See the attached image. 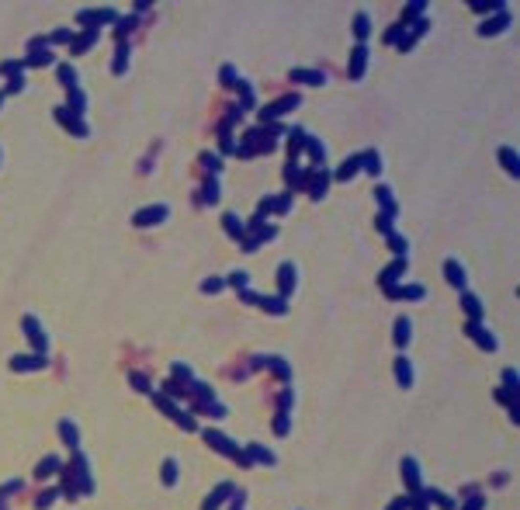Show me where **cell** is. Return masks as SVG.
<instances>
[{
  "instance_id": "cell-16",
  "label": "cell",
  "mask_w": 520,
  "mask_h": 510,
  "mask_svg": "<svg viewBox=\"0 0 520 510\" xmlns=\"http://www.w3.org/2000/svg\"><path fill=\"white\" fill-rule=\"evenodd\" d=\"M403 472L409 476V486H420V479H416V465H413V458H406V462H403Z\"/></svg>"
},
{
  "instance_id": "cell-20",
  "label": "cell",
  "mask_w": 520,
  "mask_h": 510,
  "mask_svg": "<svg viewBox=\"0 0 520 510\" xmlns=\"http://www.w3.org/2000/svg\"><path fill=\"white\" fill-rule=\"evenodd\" d=\"M354 31H357V38H361V42H364V38H368V18L361 14V18H357V24H354Z\"/></svg>"
},
{
  "instance_id": "cell-26",
  "label": "cell",
  "mask_w": 520,
  "mask_h": 510,
  "mask_svg": "<svg viewBox=\"0 0 520 510\" xmlns=\"http://www.w3.org/2000/svg\"><path fill=\"white\" fill-rule=\"evenodd\" d=\"M267 365H271V368H274V371H277V375H281V378H285V375H288V365H285V361H267Z\"/></svg>"
},
{
  "instance_id": "cell-5",
  "label": "cell",
  "mask_w": 520,
  "mask_h": 510,
  "mask_svg": "<svg viewBox=\"0 0 520 510\" xmlns=\"http://www.w3.org/2000/svg\"><path fill=\"white\" fill-rule=\"evenodd\" d=\"M357 170H361V156H354V160H347V163L337 170V181H350Z\"/></svg>"
},
{
  "instance_id": "cell-15",
  "label": "cell",
  "mask_w": 520,
  "mask_h": 510,
  "mask_svg": "<svg viewBox=\"0 0 520 510\" xmlns=\"http://www.w3.org/2000/svg\"><path fill=\"white\" fill-rule=\"evenodd\" d=\"M378 198H382V209H385V212H395V202H392L388 187H378Z\"/></svg>"
},
{
  "instance_id": "cell-3",
  "label": "cell",
  "mask_w": 520,
  "mask_h": 510,
  "mask_svg": "<svg viewBox=\"0 0 520 510\" xmlns=\"http://www.w3.org/2000/svg\"><path fill=\"white\" fill-rule=\"evenodd\" d=\"M159 219H167V209L159 205V209H146L136 215V226H146V222H159Z\"/></svg>"
},
{
  "instance_id": "cell-34",
  "label": "cell",
  "mask_w": 520,
  "mask_h": 510,
  "mask_svg": "<svg viewBox=\"0 0 520 510\" xmlns=\"http://www.w3.org/2000/svg\"><path fill=\"white\" fill-rule=\"evenodd\" d=\"M59 76H63V84H76V73H69V70H59Z\"/></svg>"
},
{
  "instance_id": "cell-35",
  "label": "cell",
  "mask_w": 520,
  "mask_h": 510,
  "mask_svg": "<svg viewBox=\"0 0 520 510\" xmlns=\"http://www.w3.org/2000/svg\"><path fill=\"white\" fill-rule=\"evenodd\" d=\"M264 305H267V309H274V312H281V309H285V305L277 302V299H264Z\"/></svg>"
},
{
  "instance_id": "cell-12",
  "label": "cell",
  "mask_w": 520,
  "mask_h": 510,
  "mask_svg": "<svg viewBox=\"0 0 520 510\" xmlns=\"http://www.w3.org/2000/svg\"><path fill=\"white\" fill-rule=\"evenodd\" d=\"M305 149L312 153V160H323V156H326V146L319 142V139H309V142H305Z\"/></svg>"
},
{
  "instance_id": "cell-38",
  "label": "cell",
  "mask_w": 520,
  "mask_h": 510,
  "mask_svg": "<svg viewBox=\"0 0 520 510\" xmlns=\"http://www.w3.org/2000/svg\"><path fill=\"white\" fill-rule=\"evenodd\" d=\"M0 97H4V94H0Z\"/></svg>"
},
{
  "instance_id": "cell-9",
  "label": "cell",
  "mask_w": 520,
  "mask_h": 510,
  "mask_svg": "<svg viewBox=\"0 0 520 510\" xmlns=\"http://www.w3.org/2000/svg\"><path fill=\"white\" fill-rule=\"evenodd\" d=\"M499 156H503V167H506L510 174H520V160L513 156V149H506V146H503V153H499Z\"/></svg>"
},
{
  "instance_id": "cell-37",
  "label": "cell",
  "mask_w": 520,
  "mask_h": 510,
  "mask_svg": "<svg viewBox=\"0 0 520 510\" xmlns=\"http://www.w3.org/2000/svg\"><path fill=\"white\" fill-rule=\"evenodd\" d=\"M478 507H482V500H472V503H468L465 510H478Z\"/></svg>"
},
{
  "instance_id": "cell-32",
  "label": "cell",
  "mask_w": 520,
  "mask_h": 510,
  "mask_svg": "<svg viewBox=\"0 0 520 510\" xmlns=\"http://www.w3.org/2000/svg\"><path fill=\"white\" fill-rule=\"evenodd\" d=\"M274 430H277V434H288V417H277V427H274Z\"/></svg>"
},
{
  "instance_id": "cell-24",
  "label": "cell",
  "mask_w": 520,
  "mask_h": 510,
  "mask_svg": "<svg viewBox=\"0 0 520 510\" xmlns=\"http://www.w3.org/2000/svg\"><path fill=\"white\" fill-rule=\"evenodd\" d=\"M205 198H208V202L219 198V181H208V184H205Z\"/></svg>"
},
{
  "instance_id": "cell-13",
  "label": "cell",
  "mask_w": 520,
  "mask_h": 510,
  "mask_svg": "<svg viewBox=\"0 0 520 510\" xmlns=\"http://www.w3.org/2000/svg\"><path fill=\"white\" fill-rule=\"evenodd\" d=\"M448 278H451V281L461 288V285H465V271H461L458 264H448Z\"/></svg>"
},
{
  "instance_id": "cell-31",
  "label": "cell",
  "mask_w": 520,
  "mask_h": 510,
  "mask_svg": "<svg viewBox=\"0 0 520 510\" xmlns=\"http://www.w3.org/2000/svg\"><path fill=\"white\" fill-rule=\"evenodd\" d=\"M229 281H232V285H247L250 278H247V274H243V271H236V274H232V278H229Z\"/></svg>"
},
{
  "instance_id": "cell-22",
  "label": "cell",
  "mask_w": 520,
  "mask_h": 510,
  "mask_svg": "<svg viewBox=\"0 0 520 510\" xmlns=\"http://www.w3.org/2000/svg\"><path fill=\"white\" fill-rule=\"evenodd\" d=\"M28 63H31V66H42V63L49 66V63H52V52H35V56H31Z\"/></svg>"
},
{
  "instance_id": "cell-18",
  "label": "cell",
  "mask_w": 520,
  "mask_h": 510,
  "mask_svg": "<svg viewBox=\"0 0 520 510\" xmlns=\"http://www.w3.org/2000/svg\"><path fill=\"white\" fill-rule=\"evenodd\" d=\"M250 455H257V462H267V465L274 462V455H271V451H264L260 444H250Z\"/></svg>"
},
{
  "instance_id": "cell-25",
  "label": "cell",
  "mask_w": 520,
  "mask_h": 510,
  "mask_svg": "<svg viewBox=\"0 0 520 510\" xmlns=\"http://www.w3.org/2000/svg\"><path fill=\"white\" fill-rule=\"evenodd\" d=\"M69 104H73L76 111H84V97H80V91H73V94H69Z\"/></svg>"
},
{
  "instance_id": "cell-33",
  "label": "cell",
  "mask_w": 520,
  "mask_h": 510,
  "mask_svg": "<svg viewBox=\"0 0 520 510\" xmlns=\"http://www.w3.org/2000/svg\"><path fill=\"white\" fill-rule=\"evenodd\" d=\"M219 288H222L219 278H208V281H205V292H219Z\"/></svg>"
},
{
  "instance_id": "cell-7",
  "label": "cell",
  "mask_w": 520,
  "mask_h": 510,
  "mask_svg": "<svg viewBox=\"0 0 520 510\" xmlns=\"http://www.w3.org/2000/svg\"><path fill=\"white\" fill-rule=\"evenodd\" d=\"M409 340V320H399L395 323V347H406Z\"/></svg>"
},
{
  "instance_id": "cell-36",
  "label": "cell",
  "mask_w": 520,
  "mask_h": 510,
  "mask_svg": "<svg viewBox=\"0 0 520 510\" xmlns=\"http://www.w3.org/2000/svg\"><path fill=\"white\" fill-rule=\"evenodd\" d=\"M403 507H406V500H395V503H392L388 510H403Z\"/></svg>"
},
{
  "instance_id": "cell-29",
  "label": "cell",
  "mask_w": 520,
  "mask_h": 510,
  "mask_svg": "<svg viewBox=\"0 0 520 510\" xmlns=\"http://www.w3.org/2000/svg\"><path fill=\"white\" fill-rule=\"evenodd\" d=\"M416 14H423V4H409V7H406V21L416 18Z\"/></svg>"
},
{
  "instance_id": "cell-10",
  "label": "cell",
  "mask_w": 520,
  "mask_h": 510,
  "mask_svg": "<svg viewBox=\"0 0 520 510\" xmlns=\"http://www.w3.org/2000/svg\"><path fill=\"white\" fill-rule=\"evenodd\" d=\"M395 371H399V382H403V385H413V368H409V361H399Z\"/></svg>"
},
{
  "instance_id": "cell-2",
  "label": "cell",
  "mask_w": 520,
  "mask_h": 510,
  "mask_svg": "<svg viewBox=\"0 0 520 510\" xmlns=\"http://www.w3.org/2000/svg\"><path fill=\"white\" fill-rule=\"evenodd\" d=\"M364 63H368V49L357 46V49H354V59H350V76H354V80L364 73Z\"/></svg>"
},
{
  "instance_id": "cell-14",
  "label": "cell",
  "mask_w": 520,
  "mask_h": 510,
  "mask_svg": "<svg viewBox=\"0 0 520 510\" xmlns=\"http://www.w3.org/2000/svg\"><path fill=\"white\" fill-rule=\"evenodd\" d=\"M361 163H364V167H368L371 174H378V170H382V160H378V156H375V153H368V156H361Z\"/></svg>"
},
{
  "instance_id": "cell-19",
  "label": "cell",
  "mask_w": 520,
  "mask_h": 510,
  "mask_svg": "<svg viewBox=\"0 0 520 510\" xmlns=\"http://www.w3.org/2000/svg\"><path fill=\"white\" fill-rule=\"evenodd\" d=\"M403 267H406V260H395V267H388V271H385V278H382V281H385V285H392V281H395V274L403 271Z\"/></svg>"
},
{
  "instance_id": "cell-8",
  "label": "cell",
  "mask_w": 520,
  "mask_h": 510,
  "mask_svg": "<svg viewBox=\"0 0 520 510\" xmlns=\"http://www.w3.org/2000/svg\"><path fill=\"white\" fill-rule=\"evenodd\" d=\"M506 24H510V14H499L496 21H486V24H482V35H493V31H503Z\"/></svg>"
},
{
  "instance_id": "cell-28",
  "label": "cell",
  "mask_w": 520,
  "mask_h": 510,
  "mask_svg": "<svg viewBox=\"0 0 520 510\" xmlns=\"http://www.w3.org/2000/svg\"><path fill=\"white\" fill-rule=\"evenodd\" d=\"M52 468H56V462L49 458V462H42V465H38V476H49V472H52Z\"/></svg>"
},
{
  "instance_id": "cell-4",
  "label": "cell",
  "mask_w": 520,
  "mask_h": 510,
  "mask_svg": "<svg viewBox=\"0 0 520 510\" xmlns=\"http://www.w3.org/2000/svg\"><path fill=\"white\" fill-rule=\"evenodd\" d=\"M226 229H229V236H236V240H243V236H247V226H243V219H236L232 212L226 215Z\"/></svg>"
},
{
  "instance_id": "cell-27",
  "label": "cell",
  "mask_w": 520,
  "mask_h": 510,
  "mask_svg": "<svg viewBox=\"0 0 520 510\" xmlns=\"http://www.w3.org/2000/svg\"><path fill=\"white\" fill-rule=\"evenodd\" d=\"M163 476H167V486H174V476H177V468H174V462H167V468H163Z\"/></svg>"
},
{
  "instance_id": "cell-11",
  "label": "cell",
  "mask_w": 520,
  "mask_h": 510,
  "mask_svg": "<svg viewBox=\"0 0 520 510\" xmlns=\"http://www.w3.org/2000/svg\"><path fill=\"white\" fill-rule=\"evenodd\" d=\"M399 295H409V299H423V288H420V285H409V288H392V299H399Z\"/></svg>"
},
{
  "instance_id": "cell-6",
  "label": "cell",
  "mask_w": 520,
  "mask_h": 510,
  "mask_svg": "<svg viewBox=\"0 0 520 510\" xmlns=\"http://www.w3.org/2000/svg\"><path fill=\"white\" fill-rule=\"evenodd\" d=\"M292 80H302V84H323L326 76H323V73H309V70H295Z\"/></svg>"
},
{
  "instance_id": "cell-23",
  "label": "cell",
  "mask_w": 520,
  "mask_h": 510,
  "mask_svg": "<svg viewBox=\"0 0 520 510\" xmlns=\"http://www.w3.org/2000/svg\"><path fill=\"white\" fill-rule=\"evenodd\" d=\"M114 73H125V46H118V56H114Z\"/></svg>"
},
{
  "instance_id": "cell-17",
  "label": "cell",
  "mask_w": 520,
  "mask_h": 510,
  "mask_svg": "<svg viewBox=\"0 0 520 510\" xmlns=\"http://www.w3.org/2000/svg\"><path fill=\"white\" fill-rule=\"evenodd\" d=\"M281 292H285V295L292 292V264H285V267H281Z\"/></svg>"
},
{
  "instance_id": "cell-21",
  "label": "cell",
  "mask_w": 520,
  "mask_h": 510,
  "mask_svg": "<svg viewBox=\"0 0 520 510\" xmlns=\"http://www.w3.org/2000/svg\"><path fill=\"white\" fill-rule=\"evenodd\" d=\"M465 309L472 312V320H478V316H482V309H478V302H475L472 295H465Z\"/></svg>"
},
{
  "instance_id": "cell-30",
  "label": "cell",
  "mask_w": 520,
  "mask_h": 510,
  "mask_svg": "<svg viewBox=\"0 0 520 510\" xmlns=\"http://www.w3.org/2000/svg\"><path fill=\"white\" fill-rule=\"evenodd\" d=\"M63 434H66V441H73V444H76V430H73V423H63Z\"/></svg>"
},
{
  "instance_id": "cell-1",
  "label": "cell",
  "mask_w": 520,
  "mask_h": 510,
  "mask_svg": "<svg viewBox=\"0 0 520 510\" xmlns=\"http://www.w3.org/2000/svg\"><path fill=\"white\" fill-rule=\"evenodd\" d=\"M298 101H302V97H298V94H292V97H285V101H277V104L264 108V111H260V118H264V122H271V118H277V115H285L288 108H295Z\"/></svg>"
}]
</instances>
